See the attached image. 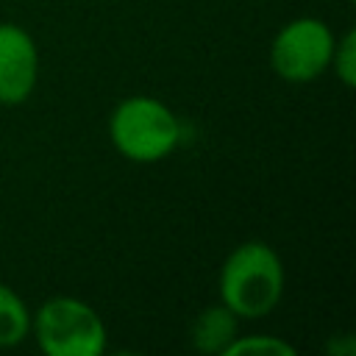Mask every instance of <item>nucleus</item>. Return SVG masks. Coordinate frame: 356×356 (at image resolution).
Instances as JSON below:
<instances>
[{
    "label": "nucleus",
    "mask_w": 356,
    "mask_h": 356,
    "mask_svg": "<svg viewBox=\"0 0 356 356\" xmlns=\"http://www.w3.org/2000/svg\"><path fill=\"white\" fill-rule=\"evenodd\" d=\"M108 136L120 156L136 164L167 159L181 142V122L156 97L134 95L117 103L108 117Z\"/></svg>",
    "instance_id": "2"
},
{
    "label": "nucleus",
    "mask_w": 356,
    "mask_h": 356,
    "mask_svg": "<svg viewBox=\"0 0 356 356\" xmlns=\"http://www.w3.org/2000/svg\"><path fill=\"white\" fill-rule=\"evenodd\" d=\"M39 81V50L33 36L14 25L0 22V103L19 106L31 97Z\"/></svg>",
    "instance_id": "5"
},
{
    "label": "nucleus",
    "mask_w": 356,
    "mask_h": 356,
    "mask_svg": "<svg viewBox=\"0 0 356 356\" xmlns=\"http://www.w3.org/2000/svg\"><path fill=\"white\" fill-rule=\"evenodd\" d=\"M284 295V264L278 253L259 239L236 245L220 270V300L239 320L267 317Z\"/></svg>",
    "instance_id": "1"
},
{
    "label": "nucleus",
    "mask_w": 356,
    "mask_h": 356,
    "mask_svg": "<svg viewBox=\"0 0 356 356\" xmlns=\"http://www.w3.org/2000/svg\"><path fill=\"white\" fill-rule=\"evenodd\" d=\"M31 334L47 356H100L108 334L100 314L78 298H50L31 314Z\"/></svg>",
    "instance_id": "3"
},
{
    "label": "nucleus",
    "mask_w": 356,
    "mask_h": 356,
    "mask_svg": "<svg viewBox=\"0 0 356 356\" xmlns=\"http://www.w3.org/2000/svg\"><path fill=\"white\" fill-rule=\"evenodd\" d=\"M28 334H31V312L25 300L8 284H0V348H14Z\"/></svg>",
    "instance_id": "7"
},
{
    "label": "nucleus",
    "mask_w": 356,
    "mask_h": 356,
    "mask_svg": "<svg viewBox=\"0 0 356 356\" xmlns=\"http://www.w3.org/2000/svg\"><path fill=\"white\" fill-rule=\"evenodd\" d=\"M192 348L200 353H225L239 334V317L228 306H209L192 323Z\"/></svg>",
    "instance_id": "6"
},
{
    "label": "nucleus",
    "mask_w": 356,
    "mask_h": 356,
    "mask_svg": "<svg viewBox=\"0 0 356 356\" xmlns=\"http://www.w3.org/2000/svg\"><path fill=\"white\" fill-rule=\"evenodd\" d=\"M334 33L317 17L289 19L270 44V67L289 83H309L331 67Z\"/></svg>",
    "instance_id": "4"
},
{
    "label": "nucleus",
    "mask_w": 356,
    "mask_h": 356,
    "mask_svg": "<svg viewBox=\"0 0 356 356\" xmlns=\"http://www.w3.org/2000/svg\"><path fill=\"white\" fill-rule=\"evenodd\" d=\"M331 67L342 86H356V31H348L342 39H337Z\"/></svg>",
    "instance_id": "9"
},
{
    "label": "nucleus",
    "mask_w": 356,
    "mask_h": 356,
    "mask_svg": "<svg viewBox=\"0 0 356 356\" xmlns=\"http://www.w3.org/2000/svg\"><path fill=\"white\" fill-rule=\"evenodd\" d=\"M222 356H295V345L267 334H250V337L236 334Z\"/></svg>",
    "instance_id": "8"
}]
</instances>
